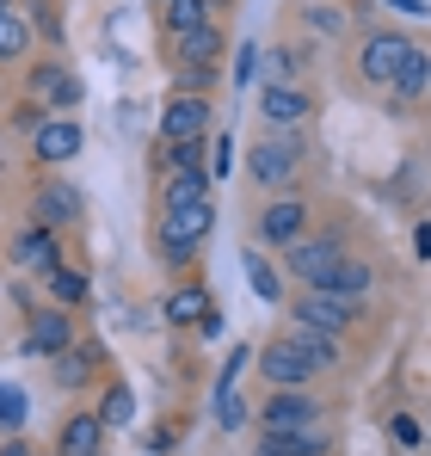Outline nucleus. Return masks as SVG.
Segmentation results:
<instances>
[{
	"mask_svg": "<svg viewBox=\"0 0 431 456\" xmlns=\"http://www.w3.org/2000/svg\"><path fill=\"white\" fill-rule=\"evenodd\" d=\"M302 432H327L321 401H314L308 388H278V395H265V407H259V438H302Z\"/></svg>",
	"mask_w": 431,
	"mask_h": 456,
	"instance_id": "obj_1",
	"label": "nucleus"
},
{
	"mask_svg": "<svg viewBox=\"0 0 431 456\" xmlns=\"http://www.w3.org/2000/svg\"><path fill=\"white\" fill-rule=\"evenodd\" d=\"M216 228V204L204 198V204H185V210H160V259L167 265H191V253L204 247V234Z\"/></svg>",
	"mask_w": 431,
	"mask_h": 456,
	"instance_id": "obj_2",
	"label": "nucleus"
},
{
	"mask_svg": "<svg viewBox=\"0 0 431 456\" xmlns=\"http://www.w3.org/2000/svg\"><path fill=\"white\" fill-rule=\"evenodd\" d=\"M210 118H216V105L204 93H173L167 111H160V149H173V142H204V136H210Z\"/></svg>",
	"mask_w": 431,
	"mask_h": 456,
	"instance_id": "obj_3",
	"label": "nucleus"
},
{
	"mask_svg": "<svg viewBox=\"0 0 431 456\" xmlns=\"http://www.w3.org/2000/svg\"><path fill=\"white\" fill-rule=\"evenodd\" d=\"M339 259H346V253H339V240H296L284 265H289V278H302L308 290H327V284H333V272H339Z\"/></svg>",
	"mask_w": 431,
	"mask_h": 456,
	"instance_id": "obj_4",
	"label": "nucleus"
},
{
	"mask_svg": "<svg viewBox=\"0 0 431 456\" xmlns=\"http://www.w3.org/2000/svg\"><path fill=\"white\" fill-rule=\"evenodd\" d=\"M69 346H74L69 308H31V327H25V358H62Z\"/></svg>",
	"mask_w": 431,
	"mask_h": 456,
	"instance_id": "obj_5",
	"label": "nucleus"
},
{
	"mask_svg": "<svg viewBox=\"0 0 431 456\" xmlns=\"http://www.w3.org/2000/svg\"><path fill=\"white\" fill-rule=\"evenodd\" d=\"M296 321H308V327H321V333H333V339H339V333L358 321V303H352V297H333V290H302Z\"/></svg>",
	"mask_w": 431,
	"mask_h": 456,
	"instance_id": "obj_6",
	"label": "nucleus"
},
{
	"mask_svg": "<svg viewBox=\"0 0 431 456\" xmlns=\"http://www.w3.org/2000/svg\"><path fill=\"white\" fill-rule=\"evenodd\" d=\"M407 37L401 31H376V37H363V56H358V69H363V80H376V86H388L394 80V69L407 62Z\"/></svg>",
	"mask_w": 431,
	"mask_h": 456,
	"instance_id": "obj_7",
	"label": "nucleus"
},
{
	"mask_svg": "<svg viewBox=\"0 0 431 456\" xmlns=\"http://www.w3.org/2000/svg\"><path fill=\"white\" fill-rule=\"evenodd\" d=\"M80 142H86V136H80V124H74V118H44V124L31 130V154H37L44 167L74 160V154H80Z\"/></svg>",
	"mask_w": 431,
	"mask_h": 456,
	"instance_id": "obj_8",
	"label": "nucleus"
},
{
	"mask_svg": "<svg viewBox=\"0 0 431 456\" xmlns=\"http://www.w3.org/2000/svg\"><path fill=\"white\" fill-rule=\"evenodd\" d=\"M302 228H308V204H302V198H278V204H265V216H259V240H265V247H296Z\"/></svg>",
	"mask_w": 431,
	"mask_h": 456,
	"instance_id": "obj_9",
	"label": "nucleus"
},
{
	"mask_svg": "<svg viewBox=\"0 0 431 456\" xmlns=\"http://www.w3.org/2000/svg\"><path fill=\"white\" fill-rule=\"evenodd\" d=\"M80 191L74 185H62V179H50V185H37V198H31V210H37V228H69V223H80Z\"/></svg>",
	"mask_w": 431,
	"mask_h": 456,
	"instance_id": "obj_10",
	"label": "nucleus"
},
{
	"mask_svg": "<svg viewBox=\"0 0 431 456\" xmlns=\"http://www.w3.org/2000/svg\"><path fill=\"white\" fill-rule=\"evenodd\" d=\"M259 370H265V382L272 388H308L314 382V364L289 346V339H278V346H265V358H259Z\"/></svg>",
	"mask_w": 431,
	"mask_h": 456,
	"instance_id": "obj_11",
	"label": "nucleus"
},
{
	"mask_svg": "<svg viewBox=\"0 0 431 456\" xmlns=\"http://www.w3.org/2000/svg\"><path fill=\"white\" fill-rule=\"evenodd\" d=\"M296 160H302V149H296L289 136L259 142V149H253V179H259V185H289V179H296Z\"/></svg>",
	"mask_w": 431,
	"mask_h": 456,
	"instance_id": "obj_12",
	"label": "nucleus"
},
{
	"mask_svg": "<svg viewBox=\"0 0 431 456\" xmlns=\"http://www.w3.org/2000/svg\"><path fill=\"white\" fill-rule=\"evenodd\" d=\"M12 259H19L25 272H50L62 253H56V234H50V228L31 223V228H19V234H12Z\"/></svg>",
	"mask_w": 431,
	"mask_h": 456,
	"instance_id": "obj_13",
	"label": "nucleus"
},
{
	"mask_svg": "<svg viewBox=\"0 0 431 456\" xmlns=\"http://www.w3.org/2000/svg\"><path fill=\"white\" fill-rule=\"evenodd\" d=\"M284 339L308 358V364H314V370H333V364H339V339H333V333H321V327H308V321H289Z\"/></svg>",
	"mask_w": 431,
	"mask_h": 456,
	"instance_id": "obj_14",
	"label": "nucleus"
},
{
	"mask_svg": "<svg viewBox=\"0 0 431 456\" xmlns=\"http://www.w3.org/2000/svg\"><path fill=\"white\" fill-rule=\"evenodd\" d=\"M56 444H62V456H99V444H105L99 413H69L62 432H56Z\"/></svg>",
	"mask_w": 431,
	"mask_h": 456,
	"instance_id": "obj_15",
	"label": "nucleus"
},
{
	"mask_svg": "<svg viewBox=\"0 0 431 456\" xmlns=\"http://www.w3.org/2000/svg\"><path fill=\"white\" fill-rule=\"evenodd\" d=\"M173 50H179V62L185 69H216V56H222V25H198V31H185V37H173Z\"/></svg>",
	"mask_w": 431,
	"mask_h": 456,
	"instance_id": "obj_16",
	"label": "nucleus"
},
{
	"mask_svg": "<svg viewBox=\"0 0 431 456\" xmlns=\"http://www.w3.org/2000/svg\"><path fill=\"white\" fill-rule=\"evenodd\" d=\"M210 198V173H160V210H185Z\"/></svg>",
	"mask_w": 431,
	"mask_h": 456,
	"instance_id": "obj_17",
	"label": "nucleus"
},
{
	"mask_svg": "<svg viewBox=\"0 0 431 456\" xmlns=\"http://www.w3.org/2000/svg\"><path fill=\"white\" fill-rule=\"evenodd\" d=\"M388 86H394V99H401V105H413V99H419V93L431 86V56L419 50V44L407 50V62L394 69V80H388Z\"/></svg>",
	"mask_w": 431,
	"mask_h": 456,
	"instance_id": "obj_18",
	"label": "nucleus"
},
{
	"mask_svg": "<svg viewBox=\"0 0 431 456\" xmlns=\"http://www.w3.org/2000/svg\"><path fill=\"white\" fill-rule=\"evenodd\" d=\"M259 111H265L272 124H302V118L314 111V99H308V93H296V86H265Z\"/></svg>",
	"mask_w": 431,
	"mask_h": 456,
	"instance_id": "obj_19",
	"label": "nucleus"
},
{
	"mask_svg": "<svg viewBox=\"0 0 431 456\" xmlns=\"http://www.w3.org/2000/svg\"><path fill=\"white\" fill-rule=\"evenodd\" d=\"M204 314H210V290H204V284H185V290L167 297V321H173V327H198Z\"/></svg>",
	"mask_w": 431,
	"mask_h": 456,
	"instance_id": "obj_20",
	"label": "nucleus"
},
{
	"mask_svg": "<svg viewBox=\"0 0 431 456\" xmlns=\"http://www.w3.org/2000/svg\"><path fill=\"white\" fill-rule=\"evenodd\" d=\"M327 451H333L327 432H302V438H259L253 456H327Z\"/></svg>",
	"mask_w": 431,
	"mask_h": 456,
	"instance_id": "obj_21",
	"label": "nucleus"
},
{
	"mask_svg": "<svg viewBox=\"0 0 431 456\" xmlns=\"http://www.w3.org/2000/svg\"><path fill=\"white\" fill-rule=\"evenodd\" d=\"M31 50V19L12 6V12H0V62H19Z\"/></svg>",
	"mask_w": 431,
	"mask_h": 456,
	"instance_id": "obj_22",
	"label": "nucleus"
},
{
	"mask_svg": "<svg viewBox=\"0 0 431 456\" xmlns=\"http://www.w3.org/2000/svg\"><path fill=\"white\" fill-rule=\"evenodd\" d=\"M130 419H136V395H130L124 382H111V388L99 395V426L111 432V426H130Z\"/></svg>",
	"mask_w": 431,
	"mask_h": 456,
	"instance_id": "obj_23",
	"label": "nucleus"
},
{
	"mask_svg": "<svg viewBox=\"0 0 431 456\" xmlns=\"http://www.w3.org/2000/svg\"><path fill=\"white\" fill-rule=\"evenodd\" d=\"M210 0H167V31L173 37H185V31H198V25H210Z\"/></svg>",
	"mask_w": 431,
	"mask_h": 456,
	"instance_id": "obj_24",
	"label": "nucleus"
},
{
	"mask_svg": "<svg viewBox=\"0 0 431 456\" xmlns=\"http://www.w3.org/2000/svg\"><path fill=\"white\" fill-rule=\"evenodd\" d=\"M327 290L363 303V297H370V265H363V259H339V272H333V284H327Z\"/></svg>",
	"mask_w": 431,
	"mask_h": 456,
	"instance_id": "obj_25",
	"label": "nucleus"
},
{
	"mask_svg": "<svg viewBox=\"0 0 431 456\" xmlns=\"http://www.w3.org/2000/svg\"><path fill=\"white\" fill-rule=\"evenodd\" d=\"M25 419H31V395L19 382H0V432H25Z\"/></svg>",
	"mask_w": 431,
	"mask_h": 456,
	"instance_id": "obj_26",
	"label": "nucleus"
},
{
	"mask_svg": "<svg viewBox=\"0 0 431 456\" xmlns=\"http://www.w3.org/2000/svg\"><path fill=\"white\" fill-rule=\"evenodd\" d=\"M44 284H50V297H56L62 308L86 303V278H80L74 265H50V272H44Z\"/></svg>",
	"mask_w": 431,
	"mask_h": 456,
	"instance_id": "obj_27",
	"label": "nucleus"
},
{
	"mask_svg": "<svg viewBox=\"0 0 431 456\" xmlns=\"http://www.w3.org/2000/svg\"><path fill=\"white\" fill-rule=\"evenodd\" d=\"M240 265H247V284H253V297H265V303H278V272L259 259V253H240Z\"/></svg>",
	"mask_w": 431,
	"mask_h": 456,
	"instance_id": "obj_28",
	"label": "nucleus"
},
{
	"mask_svg": "<svg viewBox=\"0 0 431 456\" xmlns=\"http://www.w3.org/2000/svg\"><path fill=\"white\" fill-rule=\"evenodd\" d=\"M86 370H93V352H62V358H56V382H62V388H80V382H86Z\"/></svg>",
	"mask_w": 431,
	"mask_h": 456,
	"instance_id": "obj_29",
	"label": "nucleus"
},
{
	"mask_svg": "<svg viewBox=\"0 0 431 456\" xmlns=\"http://www.w3.org/2000/svg\"><path fill=\"white\" fill-rule=\"evenodd\" d=\"M296 69H302V50H272L265 56V86H284Z\"/></svg>",
	"mask_w": 431,
	"mask_h": 456,
	"instance_id": "obj_30",
	"label": "nucleus"
},
{
	"mask_svg": "<svg viewBox=\"0 0 431 456\" xmlns=\"http://www.w3.org/2000/svg\"><path fill=\"white\" fill-rule=\"evenodd\" d=\"M216 426H222V432H240V426H247V401H240V395H216Z\"/></svg>",
	"mask_w": 431,
	"mask_h": 456,
	"instance_id": "obj_31",
	"label": "nucleus"
},
{
	"mask_svg": "<svg viewBox=\"0 0 431 456\" xmlns=\"http://www.w3.org/2000/svg\"><path fill=\"white\" fill-rule=\"evenodd\" d=\"M388 432H394V444H401V451H419V444H426V426H419L413 413H394V419H388Z\"/></svg>",
	"mask_w": 431,
	"mask_h": 456,
	"instance_id": "obj_32",
	"label": "nucleus"
},
{
	"mask_svg": "<svg viewBox=\"0 0 431 456\" xmlns=\"http://www.w3.org/2000/svg\"><path fill=\"white\" fill-rule=\"evenodd\" d=\"M80 93H86V86H80V80H74L69 69H62V75H56V86H50V105H56L62 118H69L74 105H80Z\"/></svg>",
	"mask_w": 431,
	"mask_h": 456,
	"instance_id": "obj_33",
	"label": "nucleus"
},
{
	"mask_svg": "<svg viewBox=\"0 0 431 456\" xmlns=\"http://www.w3.org/2000/svg\"><path fill=\"white\" fill-rule=\"evenodd\" d=\"M308 31H321V37H339V31H346V19H339L333 6H308Z\"/></svg>",
	"mask_w": 431,
	"mask_h": 456,
	"instance_id": "obj_34",
	"label": "nucleus"
},
{
	"mask_svg": "<svg viewBox=\"0 0 431 456\" xmlns=\"http://www.w3.org/2000/svg\"><path fill=\"white\" fill-rule=\"evenodd\" d=\"M228 167H234V136H228V130H216V149H210V179H222Z\"/></svg>",
	"mask_w": 431,
	"mask_h": 456,
	"instance_id": "obj_35",
	"label": "nucleus"
},
{
	"mask_svg": "<svg viewBox=\"0 0 431 456\" xmlns=\"http://www.w3.org/2000/svg\"><path fill=\"white\" fill-rule=\"evenodd\" d=\"M25 19H31V31H44V37H62V19L37 0V6H25Z\"/></svg>",
	"mask_w": 431,
	"mask_h": 456,
	"instance_id": "obj_36",
	"label": "nucleus"
},
{
	"mask_svg": "<svg viewBox=\"0 0 431 456\" xmlns=\"http://www.w3.org/2000/svg\"><path fill=\"white\" fill-rule=\"evenodd\" d=\"M253 75H259V50L240 44V56H234V86H253Z\"/></svg>",
	"mask_w": 431,
	"mask_h": 456,
	"instance_id": "obj_37",
	"label": "nucleus"
},
{
	"mask_svg": "<svg viewBox=\"0 0 431 456\" xmlns=\"http://www.w3.org/2000/svg\"><path fill=\"white\" fill-rule=\"evenodd\" d=\"M210 86V69H179V93H204Z\"/></svg>",
	"mask_w": 431,
	"mask_h": 456,
	"instance_id": "obj_38",
	"label": "nucleus"
},
{
	"mask_svg": "<svg viewBox=\"0 0 431 456\" xmlns=\"http://www.w3.org/2000/svg\"><path fill=\"white\" fill-rule=\"evenodd\" d=\"M191 333H198V339H216V333H222V308H210V314H204Z\"/></svg>",
	"mask_w": 431,
	"mask_h": 456,
	"instance_id": "obj_39",
	"label": "nucleus"
},
{
	"mask_svg": "<svg viewBox=\"0 0 431 456\" xmlns=\"http://www.w3.org/2000/svg\"><path fill=\"white\" fill-rule=\"evenodd\" d=\"M0 456H37V451H31L25 438H6V444H0Z\"/></svg>",
	"mask_w": 431,
	"mask_h": 456,
	"instance_id": "obj_40",
	"label": "nucleus"
},
{
	"mask_svg": "<svg viewBox=\"0 0 431 456\" xmlns=\"http://www.w3.org/2000/svg\"><path fill=\"white\" fill-rule=\"evenodd\" d=\"M388 6H394V12H413V19H419V12H431L426 0H388Z\"/></svg>",
	"mask_w": 431,
	"mask_h": 456,
	"instance_id": "obj_41",
	"label": "nucleus"
},
{
	"mask_svg": "<svg viewBox=\"0 0 431 456\" xmlns=\"http://www.w3.org/2000/svg\"><path fill=\"white\" fill-rule=\"evenodd\" d=\"M0 12H12V0H0Z\"/></svg>",
	"mask_w": 431,
	"mask_h": 456,
	"instance_id": "obj_42",
	"label": "nucleus"
}]
</instances>
